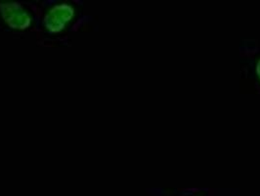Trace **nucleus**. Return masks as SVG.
I'll use <instances>...</instances> for the list:
<instances>
[{
	"mask_svg": "<svg viewBox=\"0 0 260 196\" xmlns=\"http://www.w3.org/2000/svg\"><path fill=\"white\" fill-rule=\"evenodd\" d=\"M74 16V9L68 4H60L48 12L45 16V26L53 33L60 32L65 27L66 24L71 21Z\"/></svg>",
	"mask_w": 260,
	"mask_h": 196,
	"instance_id": "f257e3e1",
	"label": "nucleus"
},
{
	"mask_svg": "<svg viewBox=\"0 0 260 196\" xmlns=\"http://www.w3.org/2000/svg\"><path fill=\"white\" fill-rule=\"evenodd\" d=\"M5 22L13 29H26L30 24V17L17 3H5L0 6Z\"/></svg>",
	"mask_w": 260,
	"mask_h": 196,
	"instance_id": "f03ea898",
	"label": "nucleus"
},
{
	"mask_svg": "<svg viewBox=\"0 0 260 196\" xmlns=\"http://www.w3.org/2000/svg\"><path fill=\"white\" fill-rule=\"evenodd\" d=\"M256 72H257V75H258V77L260 78V60L258 61V63H257V66H256Z\"/></svg>",
	"mask_w": 260,
	"mask_h": 196,
	"instance_id": "7ed1b4c3",
	"label": "nucleus"
}]
</instances>
